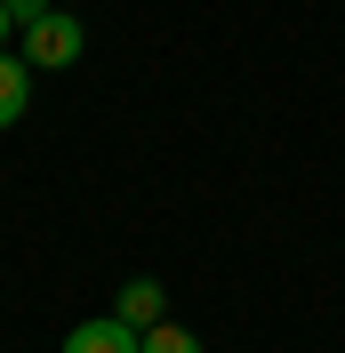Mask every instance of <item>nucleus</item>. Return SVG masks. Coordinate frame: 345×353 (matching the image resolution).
I'll return each mask as SVG.
<instances>
[{
    "label": "nucleus",
    "mask_w": 345,
    "mask_h": 353,
    "mask_svg": "<svg viewBox=\"0 0 345 353\" xmlns=\"http://www.w3.org/2000/svg\"><path fill=\"white\" fill-rule=\"evenodd\" d=\"M8 32H17V17H8V0H0V48H8Z\"/></svg>",
    "instance_id": "obj_7"
},
{
    "label": "nucleus",
    "mask_w": 345,
    "mask_h": 353,
    "mask_svg": "<svg viewBox=\"0 0 345 353\" xmlns=\"http://www.w3.org/2000/svg\"><path fill=\"white\" fill-rule=\"evenodd\" d=\"M24 48H32V65H48V72H65L72 57H81V24H72V8H57V17H41L32 32H24Z\"/></svg>",
    "instance_id": "obj_1"
},
{
    "label": "nucleus",
    "mask_w": 345,
    "mask_h": 353,
    "mask_svg": "<svg viewBox=\"0 0 345 353\" xmlns=\"http://www.w3.org/2000/svg\"><path fill=\"white\" fill-rule=\"evenodd\" d=\"M112 305H121V321H129V330H152L169 297H161V281H121V297H112Z\"/></svg>",
    "instance_id": "obj_4"
},
{
    "label": "nucleus",
    "mask_w": 345,
    "mask_h": 353,
    "mask_svg": "<svg viewBox=\"0 0 345 353\" xmlns=\"http://www.w3.org/2000/svg\"><path fill=\"white\" fill-rule=\"evenodd\" d=\"M57 8H72V0H57Z\"/></svg>",
    "instance_id": "obj_8"
},
{
    "label": "nucleus",
    "mask_w": 345,
    "mask_h": 353,
    "mask_svg": "<svg viewBox=\"0 0 345 353\" xmlns=\"http://www.w3.org/2000/svg\"><path fill=\"white\" fill-rule=\"evenodd\" d=\"M8 17H17V32H32L41 17H57V0H8Z\"/></svg>",
    "instance_id": "obj_6"
},
{
    "label": "nucleus",
    "mask_w": 345,
    "mask_h": 353,
    "mask_svg": "<svg viewBox=\"0 0 345 353\" xmlns=\"http://www.w3.org/2000/svg\"><path fill=\"white\" fill-rule=\"evenodd\" d=\"M24 105H32V65L0 48V129H17V121H24Z\"/></svg>",
    "instance_id": "obj_3"
},
{
    "label": "nucleus",
    "mask_w": 345,
    "mask_h": 353,
    "mask_svg": "<svg viewBox=\"0 0 345 353\" xmlns=\"http://www.w3.org/2000/svg\"><path fill=\"white\" fill-rule=\"evenodd\" d=\"M145 353H201V337L177 330V321H152V330H145Z\"/></svg>",
    "instance_id": "obj_5"
},
{
    "label": "nucleus",
    "mask_w": 345,
    "mask_h": 353,
    "mask_svg": "<svg viewBox=\"0 0 345 353\" xmlns=\"http://www.w3.org/2000/svg\"><path fill=\"white\" fill-rule=\"evenodd\" d=\"M65 353H145V330H129L121 313H105V321H81L65 337Z\"/></svg>",
    "instance_id": "obj_2"
}]
</instances>
